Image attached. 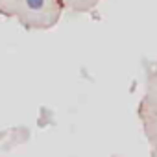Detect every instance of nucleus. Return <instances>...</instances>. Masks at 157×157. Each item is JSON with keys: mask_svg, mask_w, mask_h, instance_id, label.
Listing matches in <instances>:
<instances>
[{"mask_svg": "<svg viewBox=\"0 0 157 157\" xmlns=\"http://www.w3.org/2000/svg\"><path fill=\"white\" fill-rule=\"evenodd\" d=\"M26 4L30 10H41L44 6V0H26Z\"/></svg>", "mask_w": 157, "mask_h": 157, "instance_id": "1", "label": "nucleus"}]
</instances>
